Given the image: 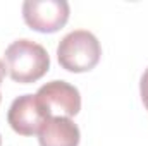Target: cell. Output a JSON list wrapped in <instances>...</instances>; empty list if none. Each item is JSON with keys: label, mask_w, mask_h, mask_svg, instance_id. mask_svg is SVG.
<instances>
[{"label": "cell", "mask_w": 148, "mask_h": 146, "mask_svg": "<svg viewBox=\"0 0 148 146\" xmlns=\"http://www.w3.org/2000/svg\"><path fill=\"white\" fill-rule=\"evenodd\" d=\"M0 146H2V136H0Z\"/></svg>", "instance_id": "obj_9"}, {"label": "cell", "mask_w": 148, "mask_h": 146, "mask_svg": "<svg viewBox=\"0 0 148 146\" xmlns=\"http://www.w3.org/2000/svg\"><path fill=\"white\" fill-rule=\"evenodd\" d=\"M5 69L16 83H36L50 69L48 52L36 41L16 40L5 48Z\"/></svg>", "instance_id": "obj_1"}, {"label": "cell", "mask_w": 148, "mask_h": 146, "mask_svg": "<svg viewBox=\"0 0 148 146\" xmlns=\"http://www.w3.org/2000/svg\"><path fill=\"white\" fill-rule=\"evenodd\" d=\"M66 0H26L23 3L24 23L38 33H55L69 19Z\"/></svg>", "instance_id": "obj_3"}, {"label": "cell", "mask_w": 148, "mask_h": 146, "mask_svg": "<svg viewBox=\"0 0 148 146\" xmlns=\"http://www.w3.org/2000/svg\"><path fill=\"white\" fill-rule=\"evenodd\" d=\"M79 127L69 117H50L38 131L40 146H77Z\"/></svg>", "instance_id": "obj_6"}, {"label": "cell", "mask_w": 148, "mask_h": 146, "mask_svg": "<svg viewBox=\"0 0 148 146\" xmlns=\"http://www.w3.org/2000/svg\"><path fill=\"white\" fill-rule=\"evenodd\" d=\"M50 119V113L40 103L36 95H23L17 96L7 112L9 126L21 136L38 134L41 126Z\"/></svg>", "instance_id": "obj_5"}, {"label": "cell", "mask_w": 148, "mask_h": 146, "mask_svg": "<svg viewBox=\"0 0 148 146\" xmlns=\"http://www.w3.org/2000/svg\"><path fill=\"white\" fill-rule=\"evenodd\" d=\"M140 95H141V100H143L145 108L148 110V69L143 72L141 81H140Z\"/></svg>", "instance_id": "obj_7"}, {"label": "cell", "mask_w": 148, "mask_h": 146, "mask_svg": "<svg viewBox=\"0 0 148 146\" xmlns=\"http://www.w3.org/2000/svg\"><path fill=\"white\" fill-rule=\"evenodd\" d=\"M36 98L50 117H74L81 110V95L77 88L66 81H50L40 86Z\"/></svg>", "instance_id": "obj_4"}, {"label": "cell", "mask_w": 148, "mask_h": 146, "mask_svg": "<svg viewBox=\"0 0 148 146\" xmlns=\"http://www.w3.org/2000/svg\"><path fill=\"white\" fill-rule=\"evenodd\" d=\"M3 76H5V65H3V62L0 60V83L3 81Z\"/></svg>", "instance_id": "obj_8"}, {"label": "cell", "mask_w": 148, "mask_h": 146, "mask_svg": "<svg viewBox=\"0 0 148 146\" xmlns=\"http://www.w3.org/2000/svg\"><path fill=\"white\" fill-rule=\"evenodd\" d=\"M0 100H2V96H0Z\"/></svg>", "instance_id": "obj_10"}, {"label": "cell", "mask_w": 148, "mask_h": 146, "mask_svg": "<svg viewBox=\"0 0 148 146\" xmlns=\"http://www.w3.org/2000/svg\"><path fill=\"white\" fill-rule=\"evenodd\" d=\"M102 57V46L98 38L86 29H76L67 33L59 41L57 59L62 69L69 72H88L97 67Z\"/></svg>", "instance_id": "obj_2"}]
</instances>
